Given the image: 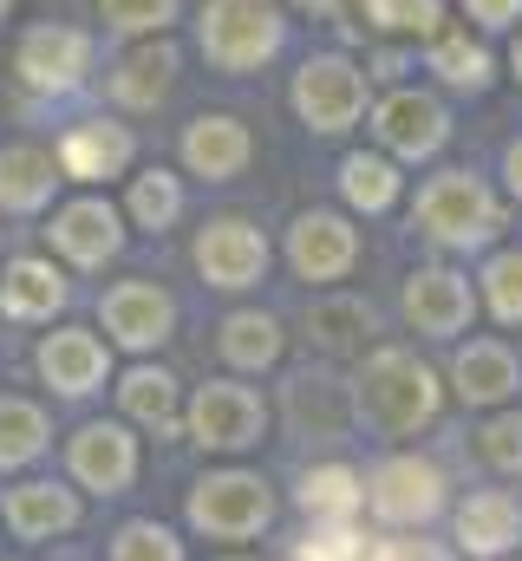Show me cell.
<instances>
[{
  "label": "cell",
  "mask_w": 522,
  "mask_h": 561,
  "mask_svg": "<svg viewBox=\"0 0 522 561\" xmlns=\"http://www.w3.org/2000/svg\"><path fill=\"white\" fill-rule=\"evenodd\" d=\"M366 503V483L347 470V463H320L300 477V510L314 523H353V510Z\"/></svg>",
  "instance_id": "cell-27"
},
{
  "label": "cell",
  "mask_w": 522,
  "mask_h": 561,
  "mask_svg": "<svg viewBox=\"0 0 522 561\" xmlns=\"http://www.w3.org/2000/svg\"><path fill=\"white\" fill-rule=\"evenodd\" d=\"M353 392L340 386V379H327V373H300V379H287V424L300 431V437H347L353 431Z\"/></svg>",
  "instance_id": "cell-15"
},
{
  "label": "cell",
  "mask_w": 522,
  "mask_h": 561,
  "mask_svg": "<svg viewBox=\"0 0 522 561\" xmlns=\"http://www.w3.org/2000/svg\"><path fill=\"white\" fill-rule=\"evenodd\" d=\"M112 561H183V542L157 523H125L112 542Z\"/></svg>",
  "instance_id": "cell-34"
},
{
  "label": "cell",
  "mask_w": 522,
  "mask_h": 561,
  "mask_svg": "<svg viewBox=\"0 0 522 561\" xmlns=\"http://www.w3.org/2000/svg\"><path fill=\"white\" fill-rule=\"evenodd\" d=\"M353 405H360V419H373L379 431L405 437V431H418V424L438 419V379H431L405 346H386V353L366 359Z\"/></svg>",
  "instance_id": "cell-1"
},
{
  "label": "cell",
  "mask_w": 522,
  "mask_h": 561,
  "mask_svg": "<svg viewBox=\"0 0 522 561\" xmlns=\"http://www.w3.org/2000/svg\"><path fill=\"white\" fill-rule=\"evenodd\" d=\"M373 125H379L386 150H398V157H431L444 144V105L424 99V92H392Z\"/></svg>",
  "instance_id": "cell-20"
},
{
  "label": "cell",
  "mask_w": 522,
  "mask_h": 561,
  "mask_svg": "<svg viewBox=\"0 0 522 561\" xmlns=\"http://www.w3.org/2000/svg\"><path fill=\"white\" fill-rule=\"evenodd\" d=\"M340 190H347V203H353V209H366V216H373V209H392L398 176H392L386 157H366V150H360V157H347V163H340Z\"/></svg>",
  "instance_id": "cell-31"
},
{
  "label": "cell",
  "mask_w": 522,
  "mask_h": 561,
  "mask_svg": "<svg viewBox=\"0 0 522 561\" xmlns=\"http://www.w3.org/2000/svg\"><path fill=\"white\" fill-rule=\"evenodd\" d=\"M360 255V236L347 229V216H327V209H307L294 229H287V262L300 280H340Z\"/></svg>",
  "instance_id": "cell-10"
},
{
  "label": "cell",
  "mask_w": 522,
  "mask_h": 561,
  "mask_svg": "<svg viewBox=\"0 0 522 561\" xmlns=\"http://www.w3.org/2000/svg\"><path fill=\"white\" fill-rule=\"evenodd\" d=\"M503 170H510V190L522 196V138L510 144V157H503Z\"/></svg>",
  "instance_id": "cell-42"
},
{
  "label": "cell",
  "mask_w": 522,
  "mask_h": 561,
  "mask_svg": "<svg viewBox=\"0 0 522 561\" xmlns=\"http://www.w3.org/2000/svg\"><path fill=\"white\" fill-rule=\"evenodd\" d=\"M300 7H314V13H340V0H300Z\"/></svg>",
  "instance_id": "cell-43"
},
{
  "label": "cell",
  "mask_w": 522,
  "mask_h": 561,
  "mask_svg": "<svg viewBox=\"0 0 522 561\" xmlns=\"http://www.w3.org/2000/svg\"><path fill=\"white\" fill-rule=\"evenodd\" d=\"M484 294H490V313L517 327L522 320V255H497L484 268Z\"/></svg>",
  "instance_id": "cell-37"
},
{
  "label": "cell",
  "mask_w": 522,
  "mask_h": 561,
  "mask_svg": "<svg viewBox=\"0 0 522 561\" xmlns=\"http://www.w3.org/2000/svg\"><path fill=\"white\" fill-rule=\"evenodd\" d=\"M177 209H183L177 176L150 170V176H137V183H130V216H137V229H170V222H177Z\"/></svg>",
  "instance_id": "cell-33"
},
{
  "label": "cell",
  "mask_w": 522,
  "mask_h": 561,
  "mask_svg": "<svg viewBox=\"0 0 522 561\" xmlns=\"http://www.w3.org/2000/svg\"><path fill=\"white\" fill-rule=\"evenodd\" d=\"M53 157L46 150H33V144H7L0 150V209H13V216H33V209H46L53 203Z\"/></svg>",
  "instance_id": "cell-25"
},
{
  "label": "cell",
  "mask_w": 522,
  "mask_h": 561,
  "mask_svg": "<svg viewBox=\"0 0 522 561\" xmlns=\"http://www.w3.org/2000/svg\"><path fill=\"white\" fill-rule=\"evenodd\" d=\"M517 72H522V39H517Z\"/></svg>",
  "instance_id": "cell-44"
},
{
  "label": "cell",
  "mask_w": 522,
  "mask_h": 561,
  "mask_svg": "<svg viewBox=\"0 0 522 561\" xmlns=\"http://www.w3.org/2000/svg\"><path fill=\"white\" fill-rule=\"evenodd\" d=\"M39 450H46V419H39V405H26V399H0V470L33 463Z\"/></svg>",
  "instance_id": "cell-30"
},
{
  "label": "cell",
  "mask_w": 522,
  "mask_h": 561,
  "mask_svg": "<svg viewBox=\"0 0 522 561\" xmlns=\"http://www.w3.org/2000/svg\"><path fill=\"white\" fill-rule=\"evenodd\" d=\"M366 561H444V549H431V542H411V536H398V542H379Z\"/></svg>",
  "instance_id": "cell-40"
},
{
  "label": "cell",
  "mask_w": 522,
  "mask_h": 561,
  "mask_svg": "<svg viewBox=\"0 0 522 561\" xmlns=\"http://www.w3.org/2000/svg\"><path fill=\"white\" fill-rule=\"evenodd\" d=\"M477 450H484L490 470H522V419H490Z\"/></svg>",
  "instance_id": "cell-39"
},
{
  "label": "cell",
  "mask_w": 522,
  "mask_h": 561,
  "mask_svg": "<svg viewBox=\"0 0 522 561\" xmlns=\"http://www.w3.org/2000/svg\"><path fill=\"white\" fill-rule=\"evenodd\" d=\"M125 163H130V131H125V125H105V118L72 125L66 144H59V170H66V176H79V183L125 176Z\"/></svg>",
  "instance_id": "cell-18"
},
{
  "label": "cell",
  "mask_w": 522,
  "mask_h": 561,
  "mask_svg": "<svg viewBox=\"0 0 522 561\" xmlns=\"http://www.w3.org/2000/svg\"><path fill=\"white\" fill-rule=\"evenodd\" d=\"M183 163L196 170V176H209V183H229V176H242V163H249V131H242V118H196L190 131H183Z\"/></svg>",
  "instance_id": "cell-21"
},
{
  "label": "cell",
  "mask_w": 522,
  "mask_h": 561,
  "mask_svg": "<svg viewBox=\"0 0 522 561\" xmlns=\"http://www.w3.org/2000/svg\"><path fill=\"white\" fill-rule=\"evenodd\" d=\"M53 242H59L66 262L99 268V262H112V255L125 249V229H118V209H112V203L86 196V203H66V209L53 216Z\"/></svg>",
  "instance_id": "cell-12"
},
{
  "label": "cell",
  "mask_w": 522,
  "mask_h": 561,
  "mask_svg": "<svg viewBox=\"0 0 522 561\" xmlns=\"http://www.w3.org/2000/svg\"><path fill=\"white\" fill-rule=\"evenodd\" d=\"M196 268H203L209 287H256L261 268H268V242L242 216H223L196 236Z\"/></svg>",
  "instance_id": "cell-8"
},
{
  "label": "cell",
  "mask_w": 522,
  "mask_h": 561,
  "mask_svg": "<svg viewBox=\"0 0 522 561\" xmlns=\"http://www.w3.org/2000/svg\"><path fill=\"white\" fill-rule=\"evenodd\" d=\"M294 112H300L314 131H347V125L366 112V79H360V66L340 59V53L307 59L300 79H294Z\"/></svg>",
  "instance_id": "cell-6"
},
{
  "label": "cell",
  "mask_w": 522,
  "mask_h": 561,
  "mask_svg": "<svg viewBox=\"0 0 522 561\" xmlns=\"http://www.w3.org/2000/svg\"><path fill=\"white\" fill-rule=\"evenodd\" d=\"M405 320H411L418 333H431V340L464 333V320H470V287H464V275H451V268L411 275L405 280Z\"/></svg>",
  "instance_id": "cell-14"
},
{
  "label": "cell",
  "mask_w": 522,
  "mask_h": 561,
  "mask_svg": "<svg viewBox=\"0 0 522 561\" xmlns=\"http://www.w3.org/2000/svg\"><path fill=\"white\" fill-rule=\"evenodd\" d=\"M118 392H125V412L137 424H150V431H170L177 424V379L163 366H137Z\"/></svg>",
  "instance_id": "cell-29"
},
{
  "label": "cell",
  "mask_w": 522,
  "mask_h": 561,
  "mask_svg": "<svg viewBox=\"0 0 522 561\" xmlns=\"http://www.w3.org/2000/svg\"><path fill=\"white\" fill-rule=\"evenodd\" d=\"M72 477H79L86 490L118 496L130 477H137V444H130L125 424H86V431L72 437Z\"/></svg>",
  "instance_id": "cell-13"
},
{
  "label": "cell",
  "mask_w": 522,
  "mask_h": 561,
  "mask_svg": "<svg viewBox=\"0 0 522 561\" xmlns=\"http://www.w3.org/2000/svg\"><path fill=\"white\" fill-rule=\"evenodd\" d=\"M457 542H464L470 556H484V561L510 556V549L522 542L517 496H510V490H477V496L457 510Z\"/></svg>",
  "instance_id": "cell-17"
},
{
  "label": "cell",
  "mask_w": 522,
  "mask_h": 561,
  "mask_svg": "<svg viewBox=\"0 0 522 561\" xmlns=\"http://www.w3.org/2000/svg\"><path fill=\"white\" fill-rule=\"evenodd\" d=\"M39 373H46V386L66 392V399L99 392V379H105V346H99V333H86V327H59V333L39 346Z\"/></svg>",
  "instance_id": "cell-16"
},
{
  "label": "cell",
  "mask_w": 522,
  "mask_h": 561,
  "mask_svg": "<svg viewBox=\"0 0 522 561\" xmlns=\"http://www.w3.org/2000/svg\"><path fill=\"white\" fill-rule=\"evenodd\" d=\"M196 33H203V59L216 72H256L281 46V7L274 0H209Z\"/></svg>",
  "instance_id": "cell-2"
},
{
  "label": "cell",
  "mask_w": 522,
  "mask_h": 561,
  "mask_svg": "<svg viewBox=\"0 0 522 561\" xmlns=\"http://www.w3.org/2000/svg\"><path fill=\"white\" fill-rule=\"evenodd\" d=\"M223 359L242 366V373H261L281 359V320L274 313H229L223 320Z\"/></svg>",
  "instance_id": "cell-28"
},
{
  "label": "cell",
  "mask_w": 522,
  "mask_h": 561,
  "mask_svg": "<svg viewBox=\"0 0 522 561\" xmlns=\"http://www.w3.org/2000/svg\"><path fill=\"white\" fill-rule=\"evenodd\" d=\"M366 333H373V307H366V300H353V294L314 300V313H307V340H314V346H327V353H360V346H366Z\"/></svg>",
  "instance_id": "cell-26"
},
{
  "label": "cell",
  "mask_w": 522,
  "mask_h": 561,
  "mask_svg": "<svg viewBox=\"0 0 522 561\" xmlns=\"http://www.w3.org/2000/svg\"><path fill=\"white\" fill-rule=\"evenodd\" d=\"M86 59H92L86 33H72V26H33L20 39V59L13 66H20V79L33 92H72L86 79Z\"/></svg>",
  "instance_id": "cell-11"
},
{
  "label": "cell",
  "mask_w": 522,
  "mask_h": 561,
  "mask_svg": "<svg viewBox=\"0 0 522 561\" xmlns=\"http://www.w3.org/2000/svg\"><path fill=\"white\" fill-rule=\"evenodd\" d=\"M261 424H268V412L249 386L216 379L190 399V431L203 450H249V444H261Z\"/></svg>",
  "instance_id": "cell-7"
},
{
  "label": "cell",
  "mask_w": 522,
  "mask_h": 561,
  "mask_svg": "<svg viewBox=\"0 0 522 561\" xmlns=\"http://www.w3.org/2000/svg\"><path fill=\"white\" fill-rule=\"evenodd\" d=\"M0 7H7V0H0Z\"/></svg>",
  "instance_id": "cell-45"
},
{
  "label": "cell",
  "mask_w": 522,
  "mask_h": 561,
  "mask_svg": "<svg viewBox=\"0 0 522 561\" xmlns=\"http://www.w3.org/2000/svg\"><path fill=\"white\" fill-rule=\"evenodd\" d=\"M66 307V275L53 268V262H13L7 275H0V313H13V320H53Z\"/></svg>",
  "instance_id": "cell-23"
},
{
  "label": "cell",
  "mask_w": 522,
  "mask_h": 561,
  "mask_svg": "<svg viewBox=\"0 0 522 561\" xmlns=\"http://www.w3.org/2000/svg\"><path fill=\"white\" fill-rule=\"evenodd\" d=\"M366 13L386 33H431L438 26V0H366Z\"/></svg>",
  "instance_id": "cell-38"
},
{
  "label": "cell",
  "mask_w": 522,
  "mask_h": 561,
  "mask_svg": "<svg viewBox=\"0 0 522 561\" xmlns=\"http://www.w3.org/2000/svg\"><path fill=\"white\" fill-rule=\"evenodd\" d=\"M464 7H470L477 26H510V20H522V0H464Z\"/></svg>",
  "instance_id": "cell-41"
},
{
  "label": "cell",
  "mask_w": 522,
  "mask_h": 561,
  "mask_svg": "<svg viewBox=\"0 0 522 561\" xmlns=\"http://www.w3.org/2000/svg\"><path fill=\"white\" fill-rule=\"evenodd\" d=\"M287 561H360V529L353 523H314Z\"/></svg>",
  "instance_id": "cell-35"
},
{
  "label": "cell",
  "mask_w": 522,
  "mask_h": 561,
  "mask_svg": "<svg viewBox=\"0 0 522 561\" xmlns=\"http://www.w3.org/2000/svg\"><path fill=\"white\" fill-rule=\"evenodd\" d=\"M190 523L203 536H223V542H249L274 523V496L268 483L249 477V470H216L190 490Z\"/></svg>",
  "instance_id": "cell-4"
},
{
  "label": "cell",
  "mask_w": 522,
  "mask_h": 561,
  "mask_svg": "<svg viewBox=\"0 0 522 561\" xmlns=\"http://www.w3.org/2000/svg\"><path fill=\"white\" fill-rule=\"evenodd\" d=\"M170 327H177V307H170L163 287H150V280H118V287L105 294V333H112L118 346H130V353L163 346Z\"/></svg>",
  "instance_id": "cell-9"
},
{
  "label": "cell",
  "mask_w": 522,
  "mask_h": 561,
  "mask_svg": "<svg viewBox=\"0 0 522 561\" xmlns=\"http://www.w3.org/2000/svg\"><path fill=\"white\" fill-rule=\"evenodd\" d=\"M451 379H457V399H464V405H503V399L522 386V366H517L510 346H497V340H470V346L457 353Z\"/></svg>",
  "instance_id": "cell-19"
},
{
  "label": "cell",
  "mask_w": 522,
  "mask_h": 561,
  "mask_svg": "<svg viewBox=\"0 0 522 561\" xmlns=\"http://www.w3.org/2000/svg\"><path fill=\"white\" fill-rule=\"evenodd\" d=\"M99 13L118 33H163L177 20V0H99Z\"/></svg>",
  "instance_id": "cell-36"
},
{
  "label": "cell",
  "mask_w": 522,
  "mask_h": 561,
  "mask_svg": "<svg viewBox=\"0 0 522 561\" xmlns=\"http://www.w3.org/2000/svg\"><path fill=\"white\" fill-rule=\"evenodd\" d=\"M418 229L431 242H444V249H470V242L497 236V203H490V190L470 170H444L418 196Z\"/></svg>",
  "instance_id": "cell-3"
},
{
  "label": "cell",
  "mask_w": 522,
  "mask_h": 561,
  "mask_svg": "<svg viewBox=\"0 0 522 561\" xmlns=\"http://www.w3.org/2000/svg\"><path fill=\"white\" fill-rule=\"evenodd\" d=\"M170 85H177V53L170 46H137L112 72V99L130 105V112H157L170 99Z\"/></svg>",
  "instance_id": "cell-22"
},
{
  "label": "cell",
  "mask_w": 522,
  "mask_h": 561,
  "mask_svg": "<svg viewBox=\"0 0 522 561\" xmlns=\"http://www.w3.org/2000/svg\"><path fill=\"white\" fill-rule=\"evenodd\" d=\"M431 72H438V79H451V85L484 92V85H490V53H484V46H470L464 33H438V39H431Z\"/></svg>",
  "instance_id": "cell-32"
},
{
  "label": "cell",
  "mask_w": 522,
  "mask_h": 561,
  "mask_svg": "<svg viewBox=\"0 0 522 561\" xmlns=\"http://www.w3.org/2000/svg\"><path fill=\"white\" fill-rule=\"evenodd\" d=\"M366 510L392 529H418L444 510V470L424 457H386L366 483Z\"/></svg>",
  "instance_id": "cell-5"
},
{
  "label": "cell",
  "mask_w": 522,
  "mask_h": 561,
  "mask_svg": "<svg viewBox=\"0 0 522 561\" xmlns=\"http://www.w3.org/2000/svg\"><path fill=\"white\" fill-rule=\"evenodd\" d=\"M7 523H13V536L46 542V536H66V529L79 523V503H72V490H59V483H20V490L7 496Z\"/></svg>",
  "instance_id": "cell-24"
}]
</instances>
